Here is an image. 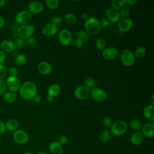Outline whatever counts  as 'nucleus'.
Segmentation results:
<instances>
[{"label":"nucleus","instance_id":"1","mask_svg":"<svg viewBox=\"0 0 154 154\" xmlns=\"http://www.w3.org/2000/svg\"><path fill=\"white\" fill-rule=\"evenodd\" d=\"M19 91L22 98L31 100L37 94V87L34 82L28 81L21 84Z\"/></svg>","mask_w":154,"mask_h":154},{"label":"nucleus","instance_id":"2","mask_svg":"<svg viewBox=\"0 0 154 154\" xmlns=\"http://www.w3.org/2000/svg\"><path fill=\"white\" fill-rule=\"evenodd\" d=\"M85 31L90 35H96L100 31V26L98 19L94 17H89L84 22Z\"/></svg>","mask_w":154,"mask_h":154},{"label":"nucleus","instance_id":"3","mask_svg":"<svg viewBox=\"0 0 154 154\" xmlns=\"http://www.w3.org/2000/svg\"><path fill=\"white\" fill-rule=\"evenodd\" d=\"M128 130V125L123 120H118L112 123L110 131L112 135L119 137L124 135Z\"/></svg>","mask_w":154,"mask_h":154},{"label":"nucleus","instance_id":"4","mask_svg":"<svg viewBox=\"0 0 154 154\" xmlns=\"http://www.w3.org/2000/svg\"><path fill=\"white\" fill-rule=\"evenodd\" d=\"M35 31L34 26L31 24H25L20 25L17 29V35L19 37L26 39L31 37Z\"/></svg>","mask_w":154,"mask_h":154},{"label":"nucleus","instance_id":"5","mask_svg":"<svg viewBox=\"0 0 154 154\" xmlns=\"http://www.w3.org/2000/svg\"><path fill=\"white\" fill-rule=\"evenodd\" d=\"M120 61L122 64L126 67L132 66L135 61L133 52L128 49L123 50L121 54Z\"/></svg>","mask_w":154,"mask_h":154},{"label":"nucleus","instance_id":"6","mask_svg":"<svg viewBox=\"0 0 154 154\" xmlns=\"http://www.w3.org/2000/svg\"><path fill=\"white\" fill-rule=\"evenodd\" d=\"M13 139L16 143L23 145L28 141L29 135L23 129H17L13 134Z\"/></svg>","mask_w":154,"mask_h":154},{"label":"nucleus","instance_id":"7","mask_svg":"<svg viewBox=\"0 0 154 154\" xmlns=\"http://www.w3.org/2000/svg\"><path fill=\"white\" fill-rule=\"evenodd\" d=\"M14 19L17 23L21 25L28 24L32 19V14L28 10H22L16 13Z\"/></svg>","mask_w":154,"mask_h":154},{"label":"nucleus","instance_id":"8","mask_svg":"<svg viewBox=\"0 0 154 154\" xmlns=\"http://www.w3.org/2000/svg\"><path fill=\"white\" fill-rule=\"evenodd\" d=\"M7 88L10 91L15 93L19 90L21 83L17 76H8L5 81Z\"/></svg>","mask_w":154,"mask_h":154},{"label":"nucleus","instance_id":"9","mask_svg":"<svg viewBox=\"0 0 154 154\" xmlns=\"http://www.w3.org/2000/svg\"><path fill=\"white\" fill-rule=\"evenodd\" d=\"M58 40L61 45L63 46H69L72 42V35L70 31L67 29H63L58 34Z\"/></svg>","mask_w":154,"mask_h":154},{"label":"nucleus","instance_id":"10","mask_svg":"<svg viewBox=\"0 0 154 154\" xmlns=\"http://www.w3.org/2000/svg\"><path fill=\"white\" fill-rule=\"evenodd\" d=\"M90 96L95 101L103 102L106 99L107 93L104 90L96 87L90 91Z\"/></svg>","mask_w":154,"mask_h":154},{"label":"nucleus","instance_id":"11","mask_svg":"<svg viewBox=\"0 0 154 154\" xmlns=\"http://www.w3.org/2000/svg\"><path fill=\"white\" fill-rule=\"evenodd\" d=\"M133 26V21L131 19L123 18L121 19L117 24V28L120 32H126L131 29Z\"/></svg>","mask_w":154,"mask_h":154},{"label":"nucleus","instance_id":"12","mask_svg":"<svg viewBox=\"0 0 154 154\" xmlns=\"http://www.w3.org/2000/svg\"><path fill=\"white\" fill-rule=\"evenodd\" d=\"M90 90L86 88L85 86H78L73 91L75 97L79 100H85L90 96Z\"/></svg>","mask_w":154,"mask_h":154},{"label":"nucleus","instance_id":"13","mask_svg":"<svg viewBox=\"0 0 154 154\" xmlns=\"http://www.w3.org/2000/svg\"><path fill=\"white\" fill-rule=\"evenodd\" d=\"M118 50L114 46L106 47L102 51V56L106 60H112L117 57Z\"/></svg>","mask_w":154,"mask_h":154},{"label":"nucleus","instance_id":"14","mask_svg":"<svg viewBox=\"0 0 154 154\" xmlns=\"http://www.w3.org/2000/svg\"><path fill=\"white\" fill-rule=\"evenodd\" d=\"M42 33L47 37H52L55 35L58 31V26L50 22L45 24L42 28Z\"/></svg>","mask_w":154,"mask_h":154},{"label":"nucleus","instance_id":"15","mask_svg":"<svg viewBox=\"0 0 154 154\" xmlns=\"http://www.w3.org/2000/svg\"><path fill=\"white\" fill-rule=\"evenodd\" d=\"M141 132L143 134L144 137L148 138H153L154 136V123H153V122H148L144 123L142 126Z\"/></svg>","mask_w":154,"mask_h":154},{"label":"nucleus","instance_id":"16","mask_svg":"<svg viewBox=\"0 0 154 154\" xmlns=\"http://www.w3.org/2000/svg\"><path fill=\"white\" fill-rule=\"evenodd\" d=\"M37 70L40 74L43 75H48L51 73L52 67L48 61H42L38 63L37 65Z\"/></svg>","mask_w":154,"mask_h":154},{"label":"nucleus","instance_id":"17","mask_svg":"<svg viewBox=\"0 0 154 154\" xmlns=\"http://www.w3.org/2000/svg\"><path fill=\"white\" fill-rule=\"evenodd\" d=\"M44 6L43 4L38 1H33L30 2L28 5V11L31 14H38L43 11Z\"/></svg>","mask_w":154,"mask_h":154},{"label":"nucleus","instance_id":"18","mask_svg":"<svg viewBox=\"0 0 154 154\" xmlns=\"http://www.w3.org/2000/svg\"><path fill=\"white\" fill-rule=\"evenodd\" d=\"M106 17L109 22L112 23L118 22L121 19L119 11L116 10L112 8H108L106 10Z\"/></svg>","mask_w":154,"mask_h":154},{"label":"nucleus","instance_id":"19","mask_svg":"<svg viewBox=\"0 0 154 154\" xmlns=\"http://www.w3.org/2000/svg\"><path fill=\"white\" fill-rule=\"evenodd\" d=\"M0 48L2 51L5 52H12L16 49V46L14 42L10 40H4L0 43Z\"/></svg>","mask_w":154,"mask_h":154},{"label":"nucleus","instance_id":"20","mask_svg":"<svg viewBox=\"0 0 154 154\" xmlns=\"http://www.w3.org/2000/svg\"><path fill=\"white\" fill-rule=\"evenodd\" d=\"M144 117L150 122L154 121V105L149 104L146 105L143 109Z\"/></svg>","mask_w":154,"mask_h":154},{"label":"nucleus","instance_id":"21","mask_svg":"<svg viewBox=\"0 0 154 154\" xmlns=\"http://www.w3.org/2000/svg\"><path fill=\"white\" fill-rule=\"evenodd\" d=\"M144 140V136L141 131L134 132L130 137L131 143L135 146L140 145Z\"/></svg>","mask_w":154,"mask_h":154},{"label":"nucleus","instance_id":"22","mask_svg":"<svg viewBox=\"0 0 154 154\" xmlns=\"http://www.w3.org/2000/svg\"><path fill=\"white\" fill-rule=\"evenodd\" d=\"M49 149L51 154H63V147L57 141H52L49 146Z\"/></svg>","mask_w":154,"mask_h":154},{"label":"nucleus","instance_id":"23","mask_svg":"<svg viewBox=\"0 0 154 154\" xmlns=\"http://www.w3.org/2000/svg\"><path fill=\"white\" fill-rule=\"evenodd\" d=\"M61 91V87L60 86L57 84H52L49 87L47 90L48 96H51L52 97H55L57 96Z\"/></svg>","mask_w":154,"mask_h":154},{"label":"nucleus","instance_id":"24","mask_svg":"<svg viewBox=\"0 0 154 154\" xmlns=\"http://www.w3.org/2000/svg\"><path fill=\"white\" fill-rule=\"evenodd\" d=\"M19 125V124L18 121L14 119H11L5 123L6 130H8L10 131H16L17 129H18Z\"/></svg>","mask_w":154,"mask_h":154},{"label":"nucleus","instance_id":"25","mask_svg":"<svg viewBox=\"0 0 154 154\" xmlns=\"http://www.w3.org/2000/svg\"><path fill=\"white\" fill-rule=\"evenodd\" d=\"M17 96L15 93L11 91H5L2 96V99L7 103H13L16 100Z\"/></svg>","mask_w":154,"mask_h":154},{"label":"nucleus","instance_id":"26","mask_svg":"<svg viewBox=\"0 0 154 154\" xmlns=\"http://www.w3.org/2000/svg\"><path fill=\"white\" fill-rule=\"evenodd\" d=\"M129 126L132 130L134 132L135 131H140L141 130L143 125L142 123L137 119H133L131 120L129 123Z\"/></svg>","mask_w":154,"mask_h":154},{"label":"nucleus","instance_id":"27","mask_svg":"<svg viewBox=\"0 0 154 154\" xmlns=\"http://www.w3.org/2000/svg\"><path fill=\"white\" fill-rule=\"evenodd\" d=\"M112 138V134L109 129L103 130L100 135V139L103 143H108Z\"/></svg>","mask_w":154,"mask_h":154},{"label":"nucleus","instance_id":"28","mask_svg":"<svg viewBox=\"0 0 154 154\" xmlns=\"http://www.w3.org/2000/svg\"><path fill=\"white\" fill-rule=\"evenodd\" d=\"M90 91L96 88V83L95 79L93 77H88L85 79L84 82V85Z\"/></svg>","mask_w":154,"mask_h":154},{"label":"nucleus","instance_id":"29","mask_svg":"<svg viewBox=\"0 0 154 154\" xmlns=\"http://www.w3.org/2000/svg\"><path fill=\"white\" fill-rule=\"evenodd\" d=\"M125 4V0H112L111 1V8L117 11L122 9Z\"/></svg>","mask_w":154,"mask_h":154},{"label":"nucleus","instance_id":"30","mask_svg":"<svg viewBox=\"0 0 154 154\" xmlns=\"http://www.w3.org/2000/svg\"><path fill=\"white\" fill-rule=\"evenodd\" d=\"M134 55L135 56V57L136 58H142L146 54V49L145 47L140 46H138L134 51V52H133Z\"/></svg>","mask_w":154,"mask_h":154},{"label":"nucleus","instance_id":"31","mask_svg":"<svg viewBox=\"0 0 154 154\" xmlns=\"http://www.w3.org/2000/svg\"><path fill=\"white\" fill-rule=\"evenodd\" d=\"M64 20L67 23L72 25L76 22L77 18L76 15L74 13L69 12V13H67L64 15Z\"/></svg>","mask_w":154,"mask_h":154},{"label":"nucleus","instance_id":"32","mask_svg":"<svg viewBox=\"0 0 154 154\" xmlns=\"http://www.w3.org/2000/svg\"><path fill=\"white\" fill-rule=\"evenodd\" d=\"M26 62V57L24 54H20L15 58V63L18 66H22Z\"/></svg>","mask_w":154,"mask_h":154},{"label":"nucleus","instance_id":"33","mask_svg":"<svg viewBox=\"0 0 154 154\" xmlns=\"http://www.w3.org/2000/svg\"><path fill=\"white\" fill-rule=\"evenodd\" d=\"M77 38L81 40L84 43H85L88 40V34L84 30H79L76 34Z\"/></svg>","mask_w":154,"mask_h":154},{"label":"nucleus","instance_id":"34","mask_svg":"<svg viewBox=\"0 0 154 154\" xmlns=\"http://www.w3.org/2000/svg\"><path fill=\"white\" fill-rule=\"evenodd\" d=\"M95 45L99 50H103L106 46V40L102 37H99L97 38L95 42Z\"/></svg>","mask_w":154,"mask_h":154},{"label":"nucleus","instance_id":"35","mask_svg":"<svg viewBox=\"0 0 154 154\" xmlns=\"http://www.w3.org/2000/svg\"><path fill=\"white\" fill-rule=\"evenodd\" d=\"M45 3L46 6L51 10H55L59 5L58 0H46Z\"/></svg>","mask_w":154,"mask_h":154},{"label":"nucleus","instance_id":"36","mask_svg":"<svg viewBox=\"0 0 154 154\" xmlns=\"http://www.w3.org/2000/svg\"><path fill=\"white\" fill-rule=\"evenodd\" d=\"M37 43V40L33 37H30L25 39V45L29 47H34Z\"/></svg>","mask_w":154,"mask_h":154},{"label":"nucleus","instance_id":"37","mask_svg":"<svg viewBox=\"0 0 154 154\" xmlns=\"http://www.w3.org/2000/svg\"><path fill=\"white\" fill-rule=\"evenodd\" d=\"M102 123L106 128H109L112 125V120L111 117L108 116H105L103 118Z\"/></svg>","mask_w":154,"mask_h":154},{"label":"nucleus","instance_id":"38","mask_svg":"<svg viewBox=\"0 0 154 154\" xmlns=\"http://www.w3.org/2000/svg\"><path fill=\"white\" fill-rule=\"evenodd\" d=\"M8 75V70L3 64H0V79H4Z\"/></svg>","mask_w":154,"mask_h":154},{"label":"nucleus","instance_id":"39","mask_svg":"<svg viewBox=\"0 0 154 154\" xmlns=\"http://www.w3.org/2000/svg\"><path fill=\"white\" fill-rule=\"evenodd\" d=\"M119 13L120 16V17H122V19L128 18L130 14V11L127 8H122L120 10Z\"/></svg>","mask_w":154,"mask_h":154},{"label":"nucleus","instance_id":"40","mask_svg":"<svg viewBox=\"0 0 154 154\" xmlns=\"http://www.w3.org/2000/svg\"><path fill=\"white\" fill-rule=\"evenodd\" d=\"M14 45L16 47L17 46V48H23L25 45V40L20 37L16 38V39L14 41Z\"/></svg>","mask_w":154,"mask_h":154},{"label":"nucleus","instance_id":"41","mask_svg":"<svg viewBox=\"0 0 154 154\" xmlns=\"http://www.w3.org/2000/svg\"><path fill=\"white\" fill-rule=\"evenodd\" d=\"M72 45V46L76 48V49H79L81 48V47L83 46L84 45V43L79 39L78 38H75V40H72V42L71 43Z\"/></svg>","mask_w":154,"mask_h":154},{"label":"nucleus","instance_id":"42","mask_svg":"<svg viewBox=\"0 0 154 154\" xmlns=\"http://www.w3.org/2000/svg\"><path fill=\"white\" fill-rule=\"evenodd\" d=\"M63 22V18L61 16H55L52 18L51 20V23L56 25L57 26H60Z\"/></svg>","mask_w":154,"mask_h":154},{"label":"nucleus","instance_id":"43","mask_svg":"<svg viewBox=\"0 0 154 154\" xmlns=\"http://www.w3.org/2000/svg\"><path fill=\"white\" fill-rule=\"evenodd\" d=\"M8 74L9 75V76H17L18 74V69L14 66H11L8 70Z\"/></svg>","mask_w":154,"mask_h":154},{"label":"nucleus","instance_id":"44","mask_svg":"<svg viewBox=\"0 0 154 154\" xmlns=\"http://www.w3.org/2000/svg\"><path fill=\"white\" fill-rule=\"evenodd\" d=\"M7 90V86L5 84V81L2 79H0V94H4Z\"/></svg>","mask_w":154,"mask_h":154},{"label":"nucleus","instance_id":"45","mask_svg":"<svg viewBox=\"0 0 154 154\" xmlns=\"http://www.w3.org/2000/svg\"><path fill=\"white\" fill-rule=\"evenodd\" d=\"M99 24L100 27L102 26L103 28H106L109 26V21L106 19V17H103L99 20Z\"/></svg>","mask_w":154,"mask_h":154},{"label":"nucleus","instance_id":"46","mask_svg":"<svg viewBox=\"0 0 154 154\" xmlns=\"http://www.w3.org/2000/svg\"><path fill=\"white\" fill-rule=\"evenodd\" d=\"M67 137L66 135H60L58 138V142L61 144V145H64V144H66L67 142Z\"/></svg>","mask_w":154,"mask_h":154},{"label":"nucleus","instance_id":"47","mask_svg":"<svg viewBox=\"0 0 154 154\" xmlns=\"http://www.w3.org/2000/svg\"><path fill=\"white\" fill-rule=\"evenodd\" d=\"M5 58H6L5 52L1 49L0 50V64H2L5 61Z\"/></svg>","mask_w":154,"mask_h":154},{"label":"nucleus","instance_id":"48","mask_svg":"<svg viewBox=\"0 0 154 154\" xmlns=\"http://www.w3.org/2000/svg\"><path fill=\"white\" fill-rule=\"evenodd\" d=\"M5 126L4 122L1 120H0V134H3L5 131Z\"/></svg>","mask_w":154,"mask_h":154},{"label":"nucleus","instance_id":"49","mask_svg":"<svg viewBox=\"0 0 154 154\" xmlns=\"http://www.w3.org/2000/svg\"><path fill=\"white\" fill-rule=\"evenodd\" d=\"M81 19L85 22V20H87L90 17H89V15L86 12H83L81 14Z\"/></svg>","mask_w":154,"mask_h":154},{"label":"nucleus","instance_id":"50","mask_svg":"<svg viewBox=\"0 0 154 154\" xmlns=\"http://www.w3.org/2000/svg\"><path fill=\"white\" fill-rule=\"evenodd\" d=\"M137 1L135 0H125V4L130 5L133 6L136 4Z\"/></svg>","mask_w":154,"mask_h":154},{"label":"nucleus","instance_id":"51","mask_svg":"<svg viewBox=\"0 0 154 154\" xmlns=\"http://www.w3.org/2000/svg\"><path fill=\"white\" fill-rule=\"evenodd\" d=\"M32 99H34V101L35 102H36V103H38V102H40L41 101V100H42V97H41L40 95H39V94H37L34 97V98H33Z\"/></svg>","mask_w":154,"mask_h":154},{"label":"nucleus","instance_id":"52","mask_svg":"<svg viewBox=\"0 0 154 154\" xmlns=\"http://www.w3.org/2000/svg\"><path fill=\"white\" fill-rule=\"evenodd\" d=\"M5 25V20L2 16L0 15V28H2Z\"/></svg>","mask_w":154,"mask_h":154},{"label":"nucleus","instance_id":"53","mask_svg":"<svg viewBox=\"0 0 154 154\" xmlns=\"http://www.w3.org/2000/svg\"><path fill=\"white\" fill-rule=\"evenodd\" d=\"M53 100H54V97H51V96H48L46 97V100H47L48 102H51L53 101Z\"/></svg>","mask_w":154,"mask_h":154},{"label":"nucleus","instance_id":"54","mask_svg":"<svg viewBox=\"0 0 154 154\" xmlns=\"http://www.w3.org/2000/svg\"><path fill=\"white\" fill-rule=\"evenodd\" d=\"M150 105H154V95H152L150 99Z\"/></svg>","mask_w":154,"mask_h":154},{"label":"nucleus","instance_id":"55","mask_svg":"<svg viewBox=\"0 0 154 154\" xmlns=\"http://www.w3.org/2000/svg\"><path fill=\"white\" fill-rule=\"evenodd\" d=\"M6 3L5 0H0V7L4 6Z\"/></svg>","mask_w":154,"mask_h":154},{"label":"nucleus","instance_id":"56","mask_svg":"<svg viewBox=\"0 0 154 154\" xmlns=\"http://www.w3.org/2000/svg\"><path fill=\"white\" fill-rule=\"evenodd\" d=\"M23 154H34L32 152H29V151H26V152H24L23 153Z\"/></svg>","mask_w":154,"mask_h":154},{"label":"nucleus","instance_id":"57","mask_svg":"<svg viewBox=\"0 0 154 154\" xmlns=\"http://www.w3.org/2000/svg\"><path fill=\"white\" fill-rule=\"evenodd\" d=\"M37 154H48L47 152H43V151H42V152H40L38 153Z\"/></svg>","mask_w":154,"mask_h":154}]
</instances>
